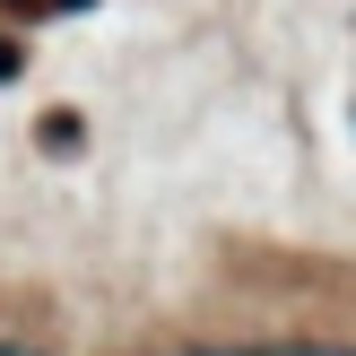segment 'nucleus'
I'll list each match as a JSON object with an SVG mask.
<instances>
[{"label":"nucleus","instance_id":"1","mask_svg":"<svg viewBox=\"0 0 356 356\" xmlns=\"http://www.w3.org/2000/svg\"><path fill=\"white\" fill-rule=\"evenodd\" d=\"M0 356H26V348H9V339H0Z\"/></svg>","mask_w":356,"mask_h":356}]
</instances>
